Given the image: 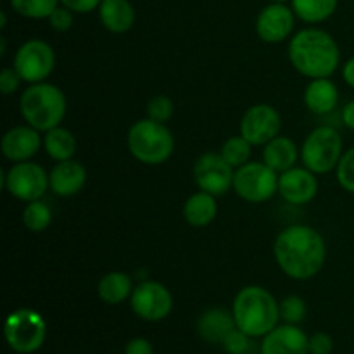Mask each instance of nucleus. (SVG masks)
<instances>
[{"instance_id": "1", "label": "nucleus", "mask_w": 354, "mask_h": 354, "mask_svg": "<svg viewBox=\"0 0 354 354\" xmlns=\"http://www.w3.org/2000/svg\"><path fill=\"white\" fill-rule=\"evenodd\" d=\"M277 265L294 280H310L322 272L327 259V244L318 230L308 225L283 228L273 245Z\"/></svg>"}, {"instance_id": "2", "label": "nucleus", "mask_w": 354, "mask_h": 354, "mask_svg": "<svg viewBox=\"0 0 354 354\" xmlns=\"http://www.w3.org/2000/svg\"><path fill=\"white\" fill-rule=\"evenodd\" d=\"M289 59L296 71L306 78H330L341 64V48L325 30L306 28L290 40Z\"/></svg>"}, {"instance_id": "3", "label": "nucleus", "mask_w": 354, "mask_h": 354, "mask_svg": "<svg viewBox=\"0 0 354 354\" xmlns=\"http://www.w3.org/2000/svg\"><path fill=\"white\" fill-rule=\"evenodd\" d=\"M235 325L249 337H265L279 325L280 304L266 289L249 286L239 290L232 306Z\"/></svg>"}, {"instance_id": "4", "label": "nucleus", "mask_w": 354, "mask_h": 354, "mask_svg": "<svg viewBox=\"0 0 354 354\" xmlns=\"http://www.w3.org/2000/svg\"><path fill=\"white\" fill-rule=\"evenodd\" d=\"M19 109L26 124L38 131H48L61 127L68 111V100L59 86L40 82L24 90L19 99Z\"/></svg>"}, {"instance_id": "5", "label": "nucleus", "mask_w": 354, "mask_h": 354, "mask_svg": "<svg viewBox=\"0 0 354 354\" xmlns=\"http://www.w3.org/2000/svg\"><path fill=\"white\" fill-rule=\"evenodd\" d=\"M128 149L138 162L158 166L168 161L175 151V137L165 123L145 118L128 130Z\"/></svg>"}, {"instance_id": "6", "label": "nucleus", "mask_w": 354, "mask_h": 354, "mask_svg": "<svg viewBox=\"0 0 354 354\" xmlns=\"http://www.w3.org/2000/svg\"><path fill=\"white\" fill-rule=\"evenodd\" d=\"M342 154V137L330 124L315 128L301 147V159L315 175H325L337 168Z\"/></svg>"}, {"instance_id": "7", "label": "nucleus", "mask_w": 354, "mask_h": 354, "mask_svg": "<svg viewBox=\"0 0 354 354\" xmlns=\"http://www.w3.org/2000/svg\"><path fill=\"white\" fill-rule=\"evenodd\" d=\"M3 334L14 353L31 354L44 346L47 324L38 311L31 308H19L7 317Z\"/></svg>"}, {"instance_id": "8", "label": "nucleus", "mask_w": 354, "mask_h": 354, "mask_svg": "<svg viewBox=\"0 0 354 354\" xmlns=\"http://www.w3.org/2000/svg\"><path fill=\"white\" fill-rule=\"evenodd\" d=\"M234 190L248 203H266L279 192V175L265 162H248L235 169Z\"/></svg>"}, {"instance_id": "9", "label": "nucleus", "mask_w": 354, "mask_h": 354, "mask_svg": "<svg viewBox=\"0 0 354 354\" xmlns=\"http://www.w3.org/2000/svg\"><path fill=\"white\" fill-rule=\"evenodd\" d=\"M55 68V52L47 41L28 40L17 48L14 55V69L21 80L30 85L40 83L52 75Z\"/></svg>"}, {"instance_id": "10", "label": "nucleus", "mask_w": 354, "mask_h": 354, "mask_svg": "<svg viewBox=\"0 0 354 354\" xmlns=\"http://www.w3.org/2000/svg\"><path fill=\"white\" fill-rule=\"evenodd\" d=\"M3 183L10 196L24 203L41 199L47 189H50L48 173L40 165L31 161L14 162L3 175Z\"/></svg>"}, {"instance_id": "11", "label": "nucleus", "mask_w": 354, "mask_h": 354, "mask_svg": "<svg viewBox=\"0 0 354 354\" xmlns=\"http://www.w3.org/2000/svg\"><path fill=\"white\" fill-rule=\"evenodd\" d=\"M130 304L133 313L142 320L161 322L171 313L173 296L161 282L144 280L131 292Z\"/></svg>"}, {"instance_id": "12", "label": "nucleus", "mask_w": 354, "mask_h": 354, "mask_svg": "<svg viewBox=\"0 0 354 354\" xmlns=\"http://www.w3.org/2000/svg\"><path fill=\"white\" fill-rule=\"evenodd\" d=\"M235 168H232L223 156L216 152H206L194 165V180L203 192L213 196H225L234 189Z\"/></svg>"}, {"instance_id": "13", "label": "nucleus", "mask_w": 354, "mask_h": 354, "mask_svg": "<svg viewBox=\"0 0 354 354\" xmlns=\"http://www.w3.org/2000/svg\"><path fill=\"white\" fill-rule=\"evenodd\" d=\"M282 120L279 111L270 104L249 107L241 120V135L251 145H265L279 135Z\"/></svg>"}, {"instance_id": "14", "label": "nucleus", "mask_w": 354, "mask_h": 354, "mask_svg": "<svg viewBox=\"0 0 354 354\" xmlns=\"http://www.w3.org/2000/svg\"><path fill=\"white\" fill-rule=\"evenodd\" d=\"M296 23V14L286 3H270L256 19V33L266 44H280L290 37Z\"/></svg>"}, {"instance_id": "15", "label": "nucleus", "mask_w": 354, "mask_h": 354, "mask_svg": "<svg viewBox=\"0 0 354 354\" xmlns=\"http://www.w3.org/2000/svg\"><path fill=\"white\" fill-rule=\"evenodd\" d=\"M279 194L283 201L294 206L311 203L318 194V180L313 171L304 168L287 169L279 175Z\"/></svg>"}, {"instance_id": "16", "label": "nucleus", "mask_w": 354, "mask_h": 354, "mask_svg": "<svg viewBox=\"0 0 354 354\" xmlns=\"http://www.w3.org/2000/svg\"><path fill=\"white\" fill-rule=\"evenodd\" d=\"M261 354H310V337L297 325H277L263 337Z\"/></svg>"}, {"instance_id": "17", "label": "nucleus", "mask_w": 354, "mask_h": 354, "mask_svg": "<svg viewBox=\"0 0 354 354\" xmlns=\"http://www.w3.org/2000/svg\"><path fill=\"white\" fill-rule=\"evenodd\" d=\"M41 147L40 131L30 124H19L2 137L3 158L12 162L30 161Z\"/></svg>"}, {"instance_id": "18", "label": "nucleus", "mask_w": 354, "mask_h": 354, "mask_svg": "<svg viewBox=\"0 0 354 354\" xmlns=\"http://www.w3.org/2000/svg\"><path fill=\"white\" fill-rule=\"evenodd\" d=\"M50 190L59 197L76 196L86 183V169L75 159L59 161L48 173Z\"/></svg>"}, {"instance_id": "19", "label": "nucleus", "mask_w": 354, "mask_h": 354, "mask_svg": "<svg viewBox=\"0 0 354 354\" xmlns=\"http://www.w3.org/2000/svg\"><path fill=\"white\" fill-rule=\"evenodd\" d=\"M235 325L234 313L223 310V308H211L201 315L197 322V332L201 339L209 344H221L228 334H230Z\"/></svg>"}, {"instance_id": "20", "label": "nucleus", "mask_w": 354, "mask_h": 354, "mask_svg": "<svg viewBox=\"0 0 354 354\" xmlns=\"http://www.w3.org/2000/svg\"><path fill=\"white\" fill-rule=\"evenodd\" d=\"M304 104L318 116L334 113L339 104V88L332 80L317 78L308 83L304 90Z\"/></svg>"}, {"instance_id": "21", "label": "nucleus", "mask_w": 354, "mask_h": 354, "mask_svg": "<svg viewBox=\"0 0 354 354\" xmlns=\"http://www.w3.org/2000/svg\"><path fill=\"white\" fill-rule=\"evenodd\" d=\"M99 17L111 33H127L135 24V9L128 0H102Z\"/></svg>"}, {"instance_id": "22", "label": "nucleus", "mask_w": 354, "mask_h": 354, "mask_svg": "<svg viewBox=\"0 0 354 354\" xmlns=\"http://www.w3.org/2000/svg\"><path fill=\"white\" fill-rule=\"evenodd\" d=\"M297 158H299V149L287 137L277 135L268 144L263 145V162L275 169L277 173H283L294 168Z\"/></svg>"}, {"instance_id": "23", "label": "nucleus", "mask_w": 354, "mask_h": 354, "mask_svg": "<svg viewBox=\"0 0 354 354\" xmlns=\"http://www.w3.org/2000/svg\"><path fill=\"white\" fill-rule=\"evenodd\" d=\"M218 214L216 196L207 192H196L185 201L183 206V218L190 227L203 228L213 223V220Z\"/></svg>"}, {"instance_id": "24", "label": "nucleus", "mask_w": 354, "mask_h": 354, "mask_svg": "<svg viewBox=\"0 0 354 354\" xmlns=\"http://www.w3.org/2000/svg\"><path fill=\"white\" fill-rule=\"evenodd\" d=\"M131 277L123 272L106 273L97 283V294L106 304H121L133 292Z\"/></svg>"}, {"instance_id": "25", "label": "nucleus", "mask_w": 354, "mask_h": 354, "mask_svg": "<svg viewBox=\"0 0 354 354\" xmlns=\"http://www.w3.org/2000/svg\"><path fill=\"white\" fill-rule=\"evenodd\" d=\"M44 149L48 158L54 159V161H68V159H73L76 152V138L66 128L55 127L45 131Z\"/></svg>"}, {"instance_id": "26", "label": "nucleus", "mask_w": 354, "mask_h": 354, "mask_svg": "<svg viewBox=\"0 0 354 354\" xmlns=\"http://www.w3.org/2000/svg\"><path fill=\"white\" fill-rule=\"evenodd\" d=\"M292 10L304 23H322L337 9L339 0H290Z\"/></svg>"}, {"instance_id": "27", "label": "nucleus", "mask_w": 354, "mask_h": 354, "mask_svg": "<svg viewBox=\"0 0 354 354\" xmlns=\"http://www.w3.org/2000/svg\"><path fill=\"white\" fill-rule=\"evenodd\" d=\"M52 223V209L44 201H31L23 209V225L28 230L40 234L47 230Z\"/></svg>"}, {"instance_id": "28", "label": "nucleus", "mask_w": 354, "mask_h": 354, "mask_svg": "<svg viewBox=\"0 0 354 354\" xmlns=\"http://www.w3.org/2000/svg\"><path fill=\"white\" fill-rule=\"evenodd\" d=\"M14 12L30 19H48L61 0H9Z\"/></svg>"}, {"instance_id": "29", "label": "nucleus", "mask_w": 354, "mask_h": 354, "mask_svg": "<svg viewBox=\"0 0 354 354\" xmlns=\"http://www.w3.org/2000/svg\"><path fill=\"white\" fill-rule=\"evenodd\" d=\"M251 147L252 145L249 144L242 135H235V137H230L228 140H225V144L221 145L220 154L223 156V159L232 166V168L237 169L249 162V158H251Z\"/></svg>"}, {"instance_id": "30", "label": "nucleus", "mask_w": 354, "mask_h": 354, "mask_svg": "<svg viewBox=\"0 0 354 354\" xmlns=\"http://www.w3.org/2000/svg\"><path fill=\"white\" fill-rule=\"evenodd\" d=\"M306 317V303L299 296H287L280 303V318L286 324L297 325Z\"/></svg>"}, {"instance_id": "31", "label": "nucleus", "mask_w": 354, "mask_h": 354, "mask_svg": "<svg viewBox=\"0 0 354 354\" xmlns=\"http://www.w3.org/2000/svg\"><path fill=\"white\" fill-rule=\"evenodd\" d=\"M335 175H337V182L346 192L354 194V147L348 149L342 154L341 161H339L337 168H335Z\"/></svg>"}, {"instance_id": "32", "label": "nucleus", "mask_w": 354, "mask_h": 354, "mask_svg": "<svg viewBox=\"0 0 354 354\" xmlns=\"http://www.w3.org/2000/svg\"><path fill=\"white\" fill-rule=\"evenodd\" d=\"M173 113H175V104L168 95H156L149 100L147 118L151 120L166 124V121L171 120Z\"/></svg>"}, {"instance_id": "33", "label": "nucleus", "mask_w": 354, "mask_h": 354, "mask_svg": "<svg viewBox=\"0 0 354 354\" xmlns=\"http://www.w3.org/2000/svg\"><path fill=\"white\" fill-rule=\"evenodd\" d=\"M249 339L252 337H249L245 332H242L241 328L235 327L234 330L225 337L221 346H223V349L228 354H248L249 348H251V341H249Z\"/></svg>"}, {"instance_id": "34", "label": "nucleus", "mask_w": 354, "mask_h": 354, "mask_svg": "<svg viewBox=\"0 0 354 354\" xmlns=\"http://www.w3.org/2000/svg\"><path fill=\"white\" fill-rule=\"evenodd\" d=\"M48 23L50 28L55 31H68L73 26V10H69L68 7H57L54 12L48 16Z\"/></svg>"}, {"instance_id": "35", "label": "nucleus", "mask_w": 354, "mask_h": 354, "mask_svg": "<svg viewBox=\"0 0 354 354\" xmlns=\"http://www.w3.org/2000/svg\"><path fill=\"white\" fill-rule=\"evenodd\" d=\"M21 76L17 75V71L14 68H6L0 73V92L3 95H10V93L16 92L21 85Z\"/></svg>"}, {"instance_id": "36", "label": "nucleus", "mask_w": 354, "mask_h": 354, "mask_svg": "<svg viewBox=\"0 0 354 354\" xmlns=\"http://www.w3.org/2000/svg\"><path fill=\"white\" fill-rule=\"evenodd\" d=\"M334 341L327 332H317L310 337V354H330Z\"/></svg>"}, {"instance_id": "37", "label": "nucleus", "mask_w": 354, "mask_h": 354, "mask_svg": "<svg viewBox=\"0 0 354 354\" xmlns=\"http://www.w3.org/2000/svg\"><path fill=\"white\" fill-rule=\"evenodd\" d=\"M102 0H61V3L64 7H68L69 10L76 14H86L95 10L100 6Z\"/></svg>"}, {"instance_id": "38", "label": "nucleus", "mask_w": 354, "mask_h": 354, "mask_svg": "<svg viewBox=\"0 0 354 354\" xmlns=\"http://www.w3.org/2000/svg\"><path fill=\"white\" fill-rule=\"evenodd\" d=\"M124 354H154L151 342L144 337H135L124 348Z\"/></svg>"}, {"instance_id": "39", "label": "nucleus", "mask_w": 354, "mask_h": 354, "mask_svg": "<svg viewBox=\"0 0 354 354\" xmlns=\"http://www.w3.org/2000/svg\"><path fill=\"white\" fill-rule=\"evenodd\" d=\"M341 118L344 127L354 131V100H349V102L342 107Z\"/></svg>"}, {"instance_id": "40", "label": "nucleus", "mask_w": 354, "mask_h": 354, "mask_svg": "<svg viewBox=\"0 0 354 354\" xmlns=\"http://www.w3.org/2000/svg\"><path fill=\"white\" fill-rule=\"evenodd\" d=\"M342 78H344V82L348 83L351 88H354V57L348 59L346 64L342 66Z\"/></svg>"}, {"instance_id": "41", "label": "nucleus", "mask_w": 354, "mask_h": 354, "mask_svg": "<svg viewBox=\"0 0 354 354\" xmlns=\"http://www.w3.org/2000/svg\"><path fill=\"white\" fill-rule=\"evenodd\" d=\"M6 24H7V16H6V12H0V28H6Z\"/></svg>"}, {"instance_id": "42", "label": "nucleus", "mask_w": 354, "mask_h": 354, "mask_svg": "<svg viewBox=\"0 0 354 354\" xmlns=\"http://www.w3.org/2000/svg\"><path fill=\"white\" fill-rule=\"evenodd\" d=\"M272 2H275V3H286V2H289V0H272Z\"/></svg>"}]
</instances>
